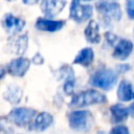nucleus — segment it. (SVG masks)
Here are the masks:
<instances>
[{
    "label": "nucleus",
    "instance_id": "20",
    "mask_svg": "<svg viewBox=\"0 0 134 134\" xmlns=\"http://www.w3.org/2000/svg\"><path fill=\"white\" fill-rule=\"evenodd\" d=\"M109 134H130V132L126 126H115L112 128Z\"/></svg>",
    "mask_w": 134,
    "mask_h": 134
},
{
    "label": "nucleus",
    "instance_id": "18",
    "mask_svg": "<svg viewBox=\"0 0 134 134\" xmlns=\"http://www.w3.org/2000/svg\"><path fill=\"white\" fill-rule=\"evenodd\" d=\"M65 84H64V91L66 94H71L73 92L74 88V76H73V71L71 68L67 66L66 68V73H65Z\"/></svg>",
    "mask_w": 134,
    "mask_h": 134
},
{
    "label": "nucleus",
    "instance_id": "28",
    "mask_svg": "<svg viewBox=\"0 0 134 134\" xmlns=\"http://www.w3.org/2000/svg\"><path fill=\"white\" fill-rule=\"evenodd\" d=\"M97 134H105V132L104 131H99V132H97Z\"/></svg>",
    "mask_w": 134,
    "mask_h": 134
},
{
    "label": "nucleus",
    "instance_id": "14",
    "mask_svg": "<svg viewBox=\"0 0 134 134\" xmlns=\"http://www.w3.org/2000/svg\"><path fill=\"white\" fill-rule=\"evenodd\" d=\"M85 37H86L87 41L90 43L96 44L99 42L100 37L98 34V24L95 21H93V20L89 21V23L85 29Z\"/></svg>",
    "mask_w": 134,
    "mask_h": 134
},
{
    "label": "nucleus",
    "instance_id": "29",
    "mask_svg": "<svg viewBox=\"0 0 134 134\" xmlns=\"http://www.w3.org/2000/svg\"><path fill=\"white\" fill-rule=\"evenodd\" d=\"M80 1H91V0H80Z\"/></svg>",
    "mask_w": 134,
    "mask_h": 134
},
{
    "label": "nucleus",
    "instance_id": "22",
    "mask_svg": "<svg viewBox=\"0 0 134 134\" xmlns=\"http://www.w3.org/2000/svg\"><path fill=\"white\" fill-rule=\"evenodd\" d=\"M105 37H106L107 42H108L110 45L114 44V42H115V41H116V39H117V37H116L115 35L111 34V32H106V34H105Z\"/></svg>",
    "mask_w": 134,
    "mask_h": 134
},
{
    "label": "nucleus",
    "instance_id": "21",
    "mask_svg": "<svg viewBox=\"0 0 134 134\" xmlns=\"http://www.w3.org/2000/svg\"><path fill=\"white\" fill-rule=\"evenodd\" d=\"M127 14L130 19H134V0H127L126 2Z\"/></svg>",
    "mask_w": 134,
    "mask_h": 134
},
{
    "label": "nucleus",
    "instance_id": "7",
    "mask_svg": "<svg viewBox=\"0 0 134 134\" xmlns=\"http://www.w3.org/2000/svg\"><path fill=\"white\" fill-rule=\"evenodd\" d=\"M65 5L66 0H42L41 10L46 17L52 18L60 14Z\"/></svg>",
    "mask_w": 134,
    "mask_h": 134
},
{
    "label": "nucleus",
    "instance_id": "13",
    "mask_svg": "<svg viewBox=\"0 0 134 134\" xmlns=\"http://www.w3.org/2000/svg\"><path fill=\"white\" fill-rule=\"evenodd\" d=\"M93 57H94V53H93V50L89 47H86V48H83L79 53L74 58L73 60V63L74 64H79V65H82L84 67H88L92 61H93Z\"/></svg>",
    "mask_w": 134,
    "mask_h": 134
},
{
    "label": "nucleus",
    "instance_id": "23",
    "mask_svg": "<svg viewBox=\"0 0 134 134\" xmlns=\"http://www.w3.org/2000/svg\"><path fill=\"white\" fill-rule=\"evenodd\" d=\"M129 69H130L129 65H119V66H117V71H119V72H125V71H128Z\"/></svg>",
    "mask_w": 134,
    "mask_h": 134
},
{
    "label": "nucleus",
    "instance_id": "9",
    "mask_svg": "<svg viewBox=\"0 0 134 134\" xmlns=\"http://www.w3.org/2000/svg\"><path fill=\"white\" fill-rule=\"evenodd\" d=\"M2 25L7 32L17 34L23 29V27L25 26V21L13 16L12 14H6L2 20Z\"/></svg>",
    "mask_w": 134,
    "mask_h": 134
},
{
    "label": "nucleus",
    "instance_id": "12",
    "mask_svg": "<svg viewBox=\"0 0 134 134\" xmlns=\"http://www.w3.org/2000/svg\"><path fill=\"white\" fill-rule=\"evenodd\" d=\"M52 121H53V118L51 114L47 112H42L35 118L34 124L31 125L32 127L30 129L36 131H44L52 124Z\"/></svg>",
    "mask_w": 134,
    "mask_h": 134
},
{
    "label": "nucleus",
    "instance_id": "10",
    "mask_svg": "<svg viewBox=\"0 0 134 134\" xmlns=\"http://www.w3.org/2000/svg\"><path fill=\"white\" fill-rule=\"evenodd\" d=\"M133 49V43L130 40H126V39H121L115 46L114 51L112 53V57L114 59L124 61L126 60L130 53L132 52Z\"/></svg>",
    "mask_w": 134,
    "mask_h": 134
},
{
    "label": "nucleus",
    "instance_id": "5",
    "mask_svg": "<svg viewBox=\"0 0 134 134\" xmlns=\"http://www.w3.org/2000/svg\"><path fill=\"white\" fill-rule=\"evenodd\" d=\"M93 8L91 5H82L80 0H72L70 6V18L77 23H82L88 20L92 16Z\"/></svg>",
    "mask_w": 134,
    "mask_h": 134
},
{
    "label": "nucleus",
    "instance_id": "11",
    "mask_svg": "<svg viewBox=\"0 0 134 134\" xmlns=\"http://www.w3.org/2000/svg\"><path fill=\"white\" fill-rule=\"evenodd\" d=\"M65 22L64 21H53L50 19H44V18H39L36 22V27L39 30L43 31H58L64 26Z\"/></svg>",
    "mask_w": 134,
    "mask_h": 134
},
{
    "label": "nucleus",
    "instance_id": "8",
    "mask_svg": "<svg viewBox=\"0 0 134 134\" xmlns=\"http://www.w3.org/2000/svg\"><path fill=\"white\" fill-rule=\"evenodd\" d=\"M29 65H30V62L28 59H25V58L15 59L7 65V72L13 76L21 77L27 72Z\"/></svg>",
    "mask_w": 134,
    "mask_h": 134
},
{
    "label": "nucleus",
    "instance_id": "1",
    "mask_svg": "<svg viewBox=\"0 0 134 134\" xmlns=\"http://www.w3.org/2000/svg\"><path fill=\"white\" fill-rule=\"evenodd\" d=\"M117 72L112 69L100 68L96 70L90 77V85L103 90H111L117 81Z\"/></svg>",
    "mask_w": 134,
    "mask_h": 134
},
{
    "label": "nucleus",
    "instance_id": "6",
    "mask_svg": "<svg viewBox=\"0 0 134 134\" xmlns=\"http://www.w3.org/2000/svg\"><path fill=\"white\" fill-rule=\"evenodd\" d=\"M36 111L30 108H16L8 114V119L18 126L27 125L35 116Z\"/></svg>",
    "mask_w": 134,
    "mask_h": 134
},
{
    "label": "nucleus",
    "instance_id": "31",
    "mask_svg": "<svg viewBox=\"0 0 134 134\" xmlns=\"http://www.w3.org/2000/svg\"><path fill=\"white\" fill-rule=\"evenodd\" d=\"M8 1H13V0H8Z\"/></svg>",
    "mask_w": 134,
    "mask_h": 134
},
{
    "label": "nucleus",
    "instance_id": "4",
    "mask_svg": "<svg viewBox=\"0 0 134 134\" xmlns=\"http://www.w3.org/2000/svg\"><path fill=\"white\" fill-rule=\"evenodd\" d=\"M96 9L103 17L105 22L110 23L113 21H119L121 18V10L119 4L115 2H108L106 0L98 1L96 3Z\"/></svg>",
    "mask_w": 134,
    "mask_h": 134
},
{
    "label": "nucleus",
    "instance_id": "2",
    "mask_svg": "<svg viewBox=\"0 0 134 134\" xmlns=\"http://www.w3.org/2000/svg\"><path fill=\"white\" fill-rule=\"evenodd\" d=\"M106 102V96L96 90H86L79 92L72 96L70 107L81 108L95 104H103Z\"/></svg>",
    "mask_w": 134,
    "mask_h": 134
},
{
    "label": "nucleus",
    "instance_id": "17",
    "mask_svg": "<svg viewBox=\"0 0 134 134\" xmlns=\"http://www.w3.org/2000/svg\"><path fill=\"white\" fill-rule=\"evenodd\" d=\"M21 96H22V90L15 85H10L4 93V98L12 104H18L21 99Z\"/></svg>",
    "mask_w": 134,
    "mask_h": 134
},
{
    "label": "nucleus",
    "instance_id": "3",
    "mask_svg": "<svg viewBox=\"0 0 134 134\" xmlns=\"http://www.w3.org/2000/svg\"><path fill=\"white\" fill-rule=\"evenodd\" d=\"M69 126L76 131H88L92 124V114L87 110H75L68 114Z\"/></svg>",
    "mask_w": 134,
    "mask_h": 134
},
{
    "label": "nucleus",
    "instance_id": "25",
    "mask_svg": "<svg viewBox=\"0 0 134 134\" xmlns=\"http://www.w3.org/2000/svg\"><path fill=\"white\" fill-rule=\"evenodd\" d=\"M39 0H23V2L27 5H32V4H36Z\"/></svg>",
    "mask_w": 134,
    "mask_h": 134
},
{
    "label": "nucleus",
    "instance_id": "15",
    "mask_svg": "<svg viewBox=\"0 0 134 134\" xmlns=\"http://www.w3.org/2000/svg\"><path fill=\"white\" fill-rule=\"evenodd\" d=\"M110 112L112 115V119L114 122H120L127 119L129 113V108H126L119 104L113 105L110 107Z\"/></svg>",
    "mask_w": 134,
    "mask_h": 134
},
{
    "label": "nucleus",
    "instance_id": "26",
    "mask_svg": "<svg viewBox=\"0 0 134 134\" xmlns=\"http://www.w3.org/2000/svg\"><path fill=\"white\" fill-rule=\"evenodd\" d=\"M129 113L134 118V104H131L130 105V107H129Z\"/></svg>",
    "mask_w": 134,
    "mask_h": 134
},
{
    "label": "nucleus",
    "instance_id": "19",
    "mask_svg": "<svg viewBox=\"0 0 134 134\" xmlns=\"http://www.w3.org/2000/svg\"><path fill=\"white\" fill-rule=\"evenodd\" d=\"M27 47V36H21L17 39L15 43V52L18 54H22Z\"/></svg>",
    "mask_w": 134,
    "mask_h": 134
},
{
    "label": "nucleus",
    "instance_id": "24",
    "mask_svg": "<svg viewBox=\"0 0 134 134\" xmlns=\"http://www.w3.org/2000/svg\"><path fill=\"white\" fill-rule=\"evenodd\" d=\"M34 63H36V64H42L43 63V58L39 53H37L35 55V58H34Z\"/></svg>",
    "mask_w": 134,
    "mask_h": 134
},
{
    "label": "nucleus",
    "instance_id": "30",
    "mask_svg": "<svg viewBox=\"0 0 134 134\" xmlns=\"http://www.w3.org/2000/svg\"><path fill=\"white\" fill-rule=\"evenodd\" d=\"M133 97H134V93H133Z\"/></svg>",
    "mask_w": 134,
    "mask_h": 134
},
{
    "label": "nucleus",
    "instance_id": "16",
    "mask_svg": "<svg viewBox=\"0 0 134 134\" xmlns=\"http://www.w3.org/2000/svg\"><path fill=\"white\" fill-rule=\"evenodd\" d=\"M117 97L121 102H129L133 97L132 86L127 81H121L117 88Z\"/></svg>",
    "mask_w": 134,
    "mask_h": 134
},
{
    "label": "nucleus",
    "instance_id": "27",
    "mask_svg": "<svg viewBox=\"0 0 134 134\" xmlns=\"http://www.w3.org/2000/svg\"><path fill=\"white\" fill-rule=\"evenodd\" d=\"M4 76V68H2V73H1V77Z\"/></svg>",
    "mask_w": 134,
    "mask_h": 134
}]
</instances>
